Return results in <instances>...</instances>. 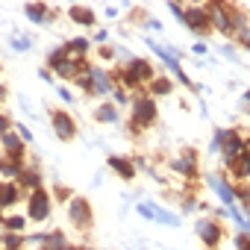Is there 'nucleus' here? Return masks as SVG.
Wrapping results in <instances>:
<instances>
[{
	"mask_svg": "<svg viewBox=\"0 0 250 250\" xmlns=\"http://www.w3.org/2000/svg\"><path fill=\"white\" fill-rule=\"evenodd\" d=\"M130 121L136 124L142 133L150 130V127H156V121H159V103L147 94V88L133 94V100H130Z\"/></svg>",
	"mask_w": 250,
	"mask_h": 250,
	"instance_id": "f257e3e1",
	"label": "nucleus"
},
{
	"mask_svg": "<svg viewBox=\"0 0 250 250\" xmlns=\"http://www.w3.org/2000/svg\"><path fill=\"white\" fill-rule=\"evenodd\" d=\"M65 212H68V221H71V227L77 232H88L94 227V209H91V200L88 197L74 194V200L65 206Z\"/></svg>",
	"mask_w": 250,
	"mask_h": 250,
	"instance_id": "f03ea898",
	"label": "nucleus"
},
{
	"mask_svg": "<svg viewBox=\"0 0 250 250\" xmlns=\"http://www.w3.org/2000/svg\"><path fill=\"white\" fill-rule=\"evenodd\" d=\"M194 232H197V238H200V244H203L206 250H218V247L224 244V238H227V229H224V224H221L215 215L200 218V221L194 224Z\"/></svg>",
	"mask_w": 250,
	"mask_h": 250,
	"instance_id": "7ed1b4c3",
	"label": "nucleus"
},
{
	"mask_svg": "<svg viewBox=\"0 0 250 250\" xmlns=\"http://www.w3.org/2000/svg\"><path fill=\"white\" fill-rule=\"evenodd\" d=\"M168 168H171L174 174H180L183 180H197V177H200V153H197L194 147H183V150L168 162Z\"/></svg>",
	"mask_w": 250,
	"mask_h": 250,
	"instance_id": "20e7f679",
	"label": "nucleus"
},
{
	"mask_svg": "<svg viewBox=\"0 0 250 250\" xmlns=\"http://www.w3.org/2000/svg\"><path fill=\"white\" fill-rule=\"evenodd\" d=\"M47 115H50V127H53V133H56L59 142H74L77 139V121H74V115L68 109L50 106Z\"/></svg>",
	"mask_w": 250,
	"mask_h": 250,
	"instance_id": "39448f33",
	"label": "nucleus"
},
{
	"mask_svg": "<svg viewBox=\"0 0 250 250\" xmlns=\"http://www.w3.org/2000/svg\"><path fill=\"white\" fill-rule=\"evenodd\" d=\"M221 133V159H224V168L229 165V162H235L241 153H244V133L238 130V127H229V130H218Z\"/></svg>",
	"mask_w": 250,
	"mask_h": 250,
	"instance_id": "423d86ee",
	"label": "nucleus"
},
{
	"mask_svg": "<svg viewBox=\"0 0 250 250\" xmlns=\"http://www.w3.org/2000/svg\"><path fill=\"white\" fill-rule=\"evenodd\" d=\"M53 212V197L47 188H39V191H30L27 194V218L36 221V224H44Z\"/></svg>",
	"mask_w": 250,
	"mask_h": 250,
	"instance_id": "0eeeda50",
	"label": "nucleus"
},
{
	"mask_svg": "<svg viewBox=\"0 0 250 250\" xmlns=\"http://www.w3.org/2000/svg\"><path fill=\"white\" fill-rule=\"evenodd\" d=\"M180 24H186V30H191L194 36H212V24H209V12H206V6H200V3H191V6H186L183 9V21Z\"/></svg>",
	"mask_w": 250,
	"mask_h": 250,
	"instance_id": "6e6552de",
	"label": "nucleus"
},
{
	"mask_svg": "<svg viewBox=\"0 0 250 250\" xmlns=\"http://www.w3.org/2000/svg\"><path fill=\"white\" fill-rule=\"evenodd\" d=\"M127 71H130V74H133V77H136L145 88H147V85L159 77L156 65H153L150 59H145V56H130V59H127Z\"/></svg>",
	"mask_w": 250,
	"mask_h": 250,
	"instance_id": "1a4fd4ad",
	"label": "nucleus"
},
{
	"mask_svg": "<svg viewBox=\"0 0 250 250\" xmlns=\"http://www.w3.org/2000/svg\"><path fill=\"white\" fill-rule=\"evenodd\" d=\"M206 12H209L212 33H221V36L232 39V24H229V15H227V3H206Z\"/></svg>",
	"mask_w": 250,
	"mask_h": 250,
	"instance_id": "9d476101",
	"label": "nucleus"
},
{
	"mask_svg": "<svg viewBox=\"0 0 250 250\" xmlns=\"http://www.w3.org/2000/svg\"><path fill=\"white\" fill-rule=\"evenodd\" d=\"M88 77H91V83H94V97H109L112 88L118 85L115 77H112V68H103V65H94V68L88 71Z\"/></svg>",
	"mask_w": 250,
	"mask_h": 250,
	"instance_id": "9b49d317",
	"label": "nucleus"
},
{
	"mask_svg": "<svg viewBox=\"0 0 250 250\" xmlns=\"http://www.w3.org/2000/svg\"><path fill=\"white\" fill-rule=\"evenodd\" d=\"M206 183L215 188V194L221 197L224 209H232V206H238V200H235V188H232V183H229L224 174H209V177H206Z\"/></svg>",
	"mask_w": 250,
	"mask_h": 250,
	"instance_id": "f8f14e48",
	"label": "nucleus"
},
{
	"mask_svg": "<svg viewBox=\"0 0 250 250\" xmlns=\"http://www.w3.org/2000/svg\"><path fill=\"white\" fill-rule=\"evenodd\" d=\"M136 212H139L142 218H147V221L162 224V227H180V215H174V212H168V209H159V206H150V203H139Z\"/></svg>",
	"mask_w": 250,
	"mask_h": 250,
	"instance_id": "ddd939ff",
	"label": "nucleus"
},
{
	"mask_svg": "<svg viewBox=\"0 0 250 250\" xmlns=\"http://www.w3.org/2000/svg\"><path fill=\"white\" fill-rule=\"evenodd\" d=\"M106 165H109V171H112L118 180H124V183H133V180L139 177L136 162H133L130 156H109V159H106Z\"/></svg>",
	"mask_w": 250,
	"mask_h": 250,
	"instance_id": "4468645a",
	"label": "nucleus"
},
{
	"mask_svg": "<svg viewBox=\"0 0 250 250\" xmlns=\"http://www.w3.org/2000/svg\"><path fill=\"white\" fill-rule=\"evenodd\" d=\"M0 147H3V156H12V159H18V162L27 159V145L21 142V136H18L15 130H9L6 136H0Z\"/></svg>",
	"mask_w": 250,
	"mask_h": 250,
	"instance_id": "2eb2a0df",
	"label": "nucleus"
},
{
	"mask_svg": "<svg viewBox=\"0 0 250 250\" xmlns=\"http://www.w3.org/2000/svg\"><path fill=\"white\" fill-rule=\"evenodd\" d=\"M21 188H24V194H30V191H39V188H44V177H42V171L36 168V165H24V171H21V177L15 180Z\"/></svg>",
	"mask_w": 250,
	"mask_h": 250,
	"instance_id": "dca6fc26",
	"label": "nucleus"
},
{
	"mask_svg": "<svg viewBox=\"0 0 250 250\" xmlns=\"http://www.w3.org/2000/svg\"><path fill=\"white\" fill-rule=\"evenodd\" d=\"M227 174H229V183L235 186V183H247L250 180V153L244 150L235 162H229L227 165Z\"/></svg>",
	"mask_w": 250,
	"mask_h": 250,
	"instance_id": "f3484780",
	"label": "nucleus"
},
{
	"mask_svg": "<svg viewBox=\"0 0 250 250\" xmlns=\"http://www.w3.org/2000/svg\"><path fill=\"white\" fill-rule=\"evenodd\" d=\"M21 197H27V194H24V188L18 183H0V212L18 206Z\"/></svg>",
	"mask_w": 250,
	"mask_h": 250,
	"instance_id": "a211bd4d",
	"label": "nucleus"
},
{
	"mask_svg": "<svg viewBox=\"0 0 250 250\" xmlns=\"http://www.w3.org/2000/svg\"><path fill=\"white\" fill-rule=\"evenodd\" d=\"M68 18H71V24H77V27H94L97 24V12L94 9H88V6H68Z\"/></svg>",
	"mask_w": 250,
	"mask_h": 250,
	"instance_id": "6ab92c4d",
	"label": "nucleus"
},
{
	"mask_svg": "<svg viewBox=\"0 0 250 250\" xmlns=\"http://www.w3.org/2000/svg\"><path fill=\"white\" fill-rule=\"evenodd\" d=\"M65 50H68V56L71 59H88V53H91V39H83V36H77V39H68L65 44H62Z\"/></svg>",
	"mask_w": 250,
	"mask_h": 250,
	"instance_id": "aec40b11",
	"label": "nucleus"
},
{
	"mask_svg": "<svg viewBox=\"0 0 250 250\" xmlns=\"http://www.w3.org/2000/svg\"><path fill=\"white\" fill-rule=\"evenodd\" d=\"M147 94H150L153 100H159V97H171V94H174V80H171L168 74H159V77L147 85Z\"/></svg>",
	"mask_w": 250,
	"mask_h": 250,
	"instance_id": "412c9836",
	"label": "nucleus"
},
{
	"mask_svg": "<svg viewBox=\"0 0 250 250\" xmlns=\"http://www.w3.org/2000/svg\"><path fill=\"white\" fill-rule=\"evenodd\" d=\"M24 171V162L12 159V156H0V177H3V183H15Z\"/></svg>",
	"mask_w": 250,
	"mask_h": 250,
	"instance_id": "4be33fe9",
	"label": "nucleus"
},
{
	"mask_svg": "<svg viewBox=\"0 0 250 250\" xmlns=\"http://www.w3.org/2000/svg\"><path fill=\"white\" fill-rule=\"evenodd\" d=\"M53 77H56V80H65V83H74V80L80 77V59H71V56H68L62 65L53 68Z\"/></svg>",
	"mask_w": 250,
	"mask_h": 250,
	"instance_id": "5701e85b",
	"label": "nucleus"
},
{
	"mask_svg": "<svg viewBox=\"0 0 250 250\" xmlns=\"http://www.w3.org/2000/svg\"><path fill=\"white\" fill-rule=\"evenodd\" d=\"M118 118H121V112H118V106H115L112 100H103V103L94 109V121H97V124H118Z\"/></svg>",
	"mask_w": 250,
	"mask_h": 250,
	"instance_id": "b1692460",
	"label": "nucleus"
},
{
	"mask_svg": "<svg viewBox=\"0 0 250 250\" xmlns=\"http://www.w3.org/2000/svg\"><path fill=\"white\" fill-rule=\"evenodd\" d=\"M24 12L33 24H47L50 21V6H44V3H27Z\"/></svg>",
	"mask_w": 250,
	"mask_h": 250,
	"instance_id": "393cba45",
	"label": "nucleus"
},
{
	"mask_svg": "<svg viewBox=\"0 0 250 250\" xmlns=\"http://www.w3.org/2000/svg\"><path fill=\"white\" fill-rule=\"evenodd\" d=\"M27 215H3V221H0V227H3V232H24L27 227Z\"/></svg>",
	"mask_w": 250,
	"mask_h": 250,
	"instance_id": "a878e982",
	"label": "nucleus"
},
{
	"mask_svg": "<svg viewBox=\"0 0 250 250\" xmlns=\"http://www.w3.org/2000/svg\"><path fill=\"white\" fill-rule=\"evenodd\" d=\"M65 247H68L65 232H62V229H50V232H47V244L39 247V250H65Z\"/></svg>",
	"mask_w": 250,
	"mask_h": 250,
	"instance_id": "bb28decb",
	"label": "nucleus"
},
{
	"mask_svg": "<svg viewBox=\"0 0 250 250\" xmlns=\"http://www.w3.org/2000/svg\"><path fill=\"white\" fill-rule=\"evenodd\" d=\"M50 197H53V203H65V206H68V203L74 200V188L65 186V183H56L53 191H50Z\"/></svg>",
	"mask_w": 250,
	"mask_h": 250,
	"instance_id": "cd10ccee",
	"label": "nucleus"
},
{
	"mask_svg": "<svg viewBox=\"0 0 250 250\" xmlns=\"http://www.w3.org/2000/svg\"><path fill=\"white\" fill-rule=\"evenodd\" d=\"M27 235L24 232H3V250H24Z\"/></svg>",
	"mask_w": 250,
	"mask_h": 250,
	"instance_id": "c85d7f7f",
	"label": "nucleus"
},
{
	"mask_svg": "<svg viewBox=\"0 0 250 250\" xmlns=\"http://www.w3.org/2000/svg\"><path fill=\"white\" fill-rule=\"evenodd\" d=\"M130 100H133V94L124 88V85H115L112 88V103L115 106H130Z\"/></svg>",
	"mask_w": 250,
	"mask_h": 250,
	"instance_id": "c756f323",
	"label": "nucleus"
},
{
	"mask_svg": "<svg viewBox=\"0 0 250 250\" xmlns=\"http://www.w3.org/2000/svg\"><path fill=\"white\" fill-rule=\"evenodd\" d=\"M65 59H68V50H65V47H56V50H50V53H47V68L53 71V68H56V65H62Z\"/></svg>",
	"mask_w": 250,
	"mask_h": 250,
	"instance_id": "7c9ffc66",
	"label": "nucleus"
},
{
	"mask_svg": "<svg viewBox=\"0 0 250 250\" xmlns=\"http://www.w3.org/2000/svg\"><path fill=\"white\" fill-rule=\"evenodd\" d=\"M232 188H235V200L244 203V206L250 209V186H247V183H235Z\"/></svg>",
	"mask_w": 250,
	"mask_h": 250,
	"instance_id": "2f4dec72",
	"label": "nucleus"
},
{
	"mask_svg": "<svg viewBox=\"0 0 250 250\" xmlns=\"http://www.w3.org/2000/svg\"><path fill=\"white\" fill-rule=\"evenodd\" d=\"M232 42H238L244 50H250V24H247V27H238V30L232 33Z\"/></svg>",
	"mask_w": 250,
	"mask_h": 250,
	"instance_id": "473e14b6",
	"label": "nucleus"
},
{
	"mask_svg": "<svg viewBox=\"0 0 250 250\" xmlns=\"http://www.w3.org/2000/svg\"><path fill=\"white\" fill-rule=\"evenodd\" d=\"M74 83H77V88H80V91H85L88 97H94V83H91V77H88V74H80Z\"/></svg>",
	"mask_w": 250,
	"mask_h": 250,
	"instance_id": "72a5a7b5",
	"label": "nucleus"
},
{
	"mask_svg": "<svg viewBox=\"0 0 250 250\" xmlns=\"http://www.w3.org/2000/svg\"><path fill=\"white\" fill-rule=\"evenodd\" d=\"M232 247H235V250H250V232L238 229V232L232 235Z\"/></svg>",
	"mask_w": 250,
	"mask_h": 250,
	"instance_id": "f704fd0d",
	"label": "nucleus"
},
{
	"mask_svg": "<svg viewBox=\"0 0 250 250\" xmlns=\"http://www.w3.org/2000/svg\"><path fill=\"white\" fill-rule=\"evenodd\" d=\"M115 56H118V50H115L112 44H103V47H97V59H100V62H115Z\"/></svg>",
	"mask_w": 250,
	"mask_h": 250,
	"instance_id": "c9c22d12",
	"label": "nucleus"
},
{
	"mask_svg": "<svg viewBox=\"0 0 250 250\" xmlns=\"http://www.w3.org/2000/svg\"><path fill=\"white\" fill-rule=\"evenodd\" d=\"M9 130H15V121H12L6 112H0V136H6Z\"/></svg>",
	"mask_w": 250,
	"mask_h": 250,
	"instance_id": "e433bc0d",
	"label": "nucleus"
},
{
	"mask_svg": "<svg viewBox=\"0 0 250 250\" xmlns=\"http://www.w3.org/2000/svg\"><path fill=\"white\" fill-rule=\"evenodd\" d=\"M15 133L21 136V142H24V145H30V142H33V133H30V127H24V124H15Z\"/></svg>",
	"mask_w": 250,
	"mask_h": 250,
	"instance_id": "4c0bfd02",
	"label": "nucleus"
},
{
	"mask_svg": "<svg viewBox=\"0 0 250 250\" xmlns=\"http://www.w3.org/2000/svg\"><path fill=\"white\" fill-rule=\"evenodd\" d=\"M106 39H109V33H106V30H94V36H91V44L103 47V44H106Z\"/></svg>",
	"mask_w": 250,
	"mask_h": 250,
	"instance_id": "58836bf2",
	"label": "nucleus"
},
{
	"mask_svg": "<svg viewBox=\"0 0 250 250\" xmlns=\"http://www.w3.org/2000/svg\"><path fill=\"white\" fill-rule=\"evenodd\" d=\"M12 47H15V50H30V39H27V36H15V39H12Z\"/></svg>",
	"mask_w": 250,
	"mask_h": 250,
	"instance_id": "ea45409f",
	"label": "nucleus"
},
{
	"mask_svg": "<svg viewBox=\"0 0 250 250\" xmlns=\"http://www.w3.org/2000/svg\"><path fill=\"white\" fill-rule=\"evenodd\" d=\"M27 241H33V244L44 247V244H47V232H33V235H27Z\"/></svg>",
	"mask_w": 250,
	"mask_h": 250,
	"instance_id": "a19ab883",
	"label": "nucleus"
},
{
	"mask_svg": "<svg viewBox=\"0 0 250 250\" xmlns=\"http://www.w3.org/2000/svg\"><path fill=\"white\" fill-rule=\"evenodd\" d=\"M209 150H212V153L221 150V133H218V130H215V136H212V142H209Z\"/></svg>",
	"mask_w": 250,
	"mask_h": 250,
	"instance_id": "79ce46f5",
	"label": "nucleus"
},
{
	"mask_svg": "<svg viewBox=\"0 0 250 250\" xmlns=\"http://www.w3.org/2000/svg\"><path fill=\"white\" fill-rule=\"evenodd\" d=\"M168 9H171V15H174L177 21H183V9H186V6H180V3H171Z\"/></svg>",
	"mask_w": 250,
	"mask_h": 250,
	"instance_id": "37998d69",
	"label": "nucleus"
},
{
	"mask_svg": "<svg viewBox=\"0 0 250 250\" xmlns=\"http://www.w3.org/2000/svg\"><path fill=\"white\" fill-rule=\"evenodd\" d=\"M221 56H224V59H235V47L224 44V47H221Z\"/></svg>",
	"mask_w": 250,
	"mask_h": 250,
	"instance_id": "c03bdc74",
	"label": "nucleus"
},
{
	"mask_svg": "<svg viewBox=\"0 0 250 250\" xmlns=\"http://www.w3.org/2000/svg\"><path fill=\"white\" fill-rule=\"evenodd\" d=\"M191 50H194V53H197V56H203V53H206V50H209V47H206V42H197V44H194V47H191Z\"/></svg>",
	"mask_w": 250,
	"mask_h": 250,
	"instance_id": "a18cd8bd",
	"label": "nucleus"
},
{
	"mask_svg": "<svg viewBox=\"0 0 250 250\" xmlns=\"http://www.w3.org/2000/svg\"><path fill=\"white\" fill-rule=\"evenodd\" d=\"M59 97H62V100H65V103H71V100H74V94H71V91H68V88H65V85H62V88H59Z\"/></svg>",
	"mask_w": 250,
	"mask_h": 250,
	"instance_id": "49530a36",
	"label": "nucleus"
},
{
	"mask_svg": "<svg viewBox=\"0 0 250 250\" xmlns=\"http://www.w3.org/2000/svg\"><path fill=\"white\" fill-rule=\"evenodd\" d=\"M39 77H42V80H47V83H50V80H53V71H50V68H42V71H39Z\"/></svg>",
	"mask_w": 250,
	"mask_h": 250,
	"instance_id": "de8ad7c7",
	"label": "nucleus"
},
{
	"mask_svg": "<svg viewBox=\"0 0 250 250\" xmlns=\"http://www.w3.org/2000/svg\"><path fill=\"white\" fill-rule=\"evenodd\" d=\"M147 27H150V30H162V21H156V18H147Z\"/></svg>",
	"mask_w": 250,
	"mask_h": 250,
	"instance_id": "09e8293b",
	"label": "nucleus"
},
{
	"mask_svg": "<svg viewBox=\"0 0 250 250\" xmlns=\"http://www.w3.org/2000/svg\"><path fill=\"white\" fill-rule=\"evenodd\" d=\"M6 94H9V88H6V85H0V103L6 100Z\"/></svg>",
	"mask_w": 250,
	"mask_h": 250,
	"instance_id": "8fccbe9b",
	"label": "nucleus"
},
{
	"mask_svg": "<svg viewBox=\"0 0 250 250\" xmlns=\"http://www.w3.org/2000/svg\"><path fill=\"white\" fill-rule=\"evenodd\" d=\"M241 97H244V103H247V106H250V88H247V91H244V94H241Z\"/></svg>",
	"mask_w": 250,
	"mask_h": 250,
	"instance_id": "3c124183",
	"label": "nucleus"
},
{
	"mask_svg": "<svg viewBox=\"0 0 250 250\" xmlns=\"http://www.w3.org/2000/svg\"><path fill=\"white\" fill-rule=\"evenodd\" d=\"M65 250H85V247H80V244H68Z\"/></svg>",
	"mask_w": 250,
	"mask_h": 250,
	"instance_id": "603ef678",
	"label": "nucleus"
},
{
	"mask_svg": "<svg viewBox=\"0 0 250 250\" xmlns=\"http://www.w3.org/2000/svg\"><path fill=\"white\" fill-rule=\"evenodd\" d=\"M0 250H3V232H0Z\"/></svg>",
	"mask_w": 250,
	"mask_h": 250,
	"instance_id": "864d4df0",
	"label": "nucleus"
},
{
	"mask_svg": "<svg viewBox=\"0 0 250 250\" xmlns=\"http://www.w3.org/2000/svg\"><path fill=\"white\" fill-rule=\"evenodd\" d=\"M247 118H250V109H247Z\"/></svg>",
	"mask_w": 250,
	"mask_h": 250,
	"instance_id": "5fc2aeb1",
	"label": "nucleus"
},
{
	"mask_svg": "<svg viewBox=\"0 0 250 250\" xmlns=\"http://www.w3.org/2000/svg\"><path fill=\"white\" fill-rule=\"evenodd\" d=\"M0 71H3V65H0Z\"/></svg>",
	"mask_w": 250,
	"mask_h": 250,
	"instance_id": "6e6d98bb",
	"label": "nucleus"
}]
</instances>
